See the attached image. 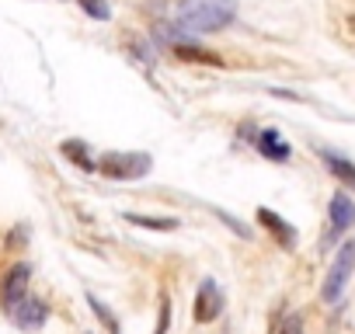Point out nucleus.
I'll use <instances>...</instances> for the list:
<instances>
[{"instance_id":"obj_13","label":"nucleus","mask_w":355,"mask_h":334,"mask_svg":"<svg viewBox=\"0 0 355 334\" xmlns=\"http://www.w3.org/2000/svg\"><path fill=\"white\" fill-rule=\"evenodd\" d=\"M125 223H132V227H143V230H178V220H171V216H139V213H125L122 216Z\"/></svg>"},{"instance_id":"obj_7","label":"nucleus","mask_w":355,"mask_h":334,"mask_svg":"<svg viewBox=\"0 0 355 334\" xmlns=\"http://www.w3.org/2000/svg\"><path fill=\"white\" fill-rule=\"evenodd\" d=\"M28 275H32V268H28L25 261H21V265H15V268L4 275V285H0V303H4V310H11L15 303H21V299H25Z\"/></svg>"},{"instance_id":"obj_1","label":"nucleus","mask_w":355,"mask_h":334,"mask_svg":"<svg viewBox=\"0 0 355 334\" xmlns=\"http://www.w3.org/2000/svg\"><path fill=\"white\" fill-rule=\"evenodd\" d=\"M237 18V0H178L174 21L192 35H209Z\"/></svg>"},{"instance_id":"obj_15","label":"nucleus","mask_w":355,"mask_h":334,"mask_svg":"<svg viewBox=\"0 0 355 334\" xmlns=\"http://www.w3.org/2000/svg\"><path fill=\"white\" fill-rule=\"evenodd\" d=\"M80 8L94 18V21H108L112 18V8H108V0H80Z\"/></svg>"},{"instance_id":"obj_12","label":"nucleus","mask_w":355,"mask_h":334,"mask_svg":"<svg viewBox=\"0 0 355 334\" xmlns=\"http://www.w3.org/2000/svg\"><path fill=\"white\" fill-rule=\"evenodd\" d=\"M63 157L73 160L80 171H98V164H94L91 153H87V143H80V139H67V143H63Z\"/></svg>"},{"instance_id":"obj_3","label":"nucleus","mask_w":355,"mask_h":334,"mask_svg":"<svg viewBox=\"0 0 355 334\" xmlns=\"http://www.w3.org/2000/svg\"><path fill=\"white\" fill-rule=\"evenodd\" d=\"M352 272H355V240H345V244L338 247L334 261H331V272H327V279H324L320 296H324L327 303H338L341 292H345V285H348V279H352Z\"/></svg>"},{"instance_id":"obj_11","label":"nucleus","mask_w":355,"mask_h":334,"mask_svg":"<svg viewBox=\"0 0 355 334\" xmlns=\"http://www.w3.org/2000/svg\"><path fill=\"white\" fill-rule=\"evenodd\" d=\"M174 56H178V60H189V63H209V67H220V56L209 53V49H202V46H196V39H192V42H182V46H174Z\"/></svg>"},{"instance_id":"obj_14","label":"nucleus","mask_w":355,"mask_h":334,"mask_svg":"<svg viewBox=\"0 0 355 334\" xmlns=\"http://www.w3.org/2000/svg\"><path fill=\"white\" fill-rule=\"evenodd\" d=\"M87 303H91V310L98 313V320H101V324H105V327H108L112 334H119V320H115V317L108 313V306H105V303H101L98 296H87Z\"/></svg>"},{"instance_id":"obj_10","label":"nucleus","mask_w":355,"mask_h":334,"mask_svg":"<svg viewBox=\"0 0 355 334\" xmlns=\"http://www.w3.org/2000/svg\"><path fill=\"white\" fill-rule=\"evenodd\" d=\"M317 153H320V160L327 164V171H331L334 178H341L345 185L355 188V164H352V160H345V157L334 153V150H317Z\"/></svg>"},{"instance_id":"obj_5","label":"nucleus","mask_w":355,"mask_h":334,"mask_svg":"<svg viewBox=\"0 0 355 334\" xmlns=\"http://www.w3.org/2000/svg\"><path fill=\"white\" fill-rule=\"evenodd\" d=\"M223 313V292L213 279H202L199 292H196V320L199 324H213Z\"/></svg>"},{"instance_id":"obj_9","label":"nucleus","mask_w":355,"mask_h":334,"mask_svg":"<svg viewBox=\"0 0 355 334\" xmlns=\"http://www.w3.org/2000/svg\"><path fill=\"white\" fill-rule=\"evenodd\" d=\"M254 146H258V150H261L268 160H279V164L293 157L289 143H286V139H282L275 129H261V132H258V139H254Z\"/></svg>"},{"instance_id":"obj_6","label":"nucleus","mask_w":355,"mask_h":334,"mask_svg":"<svg viewBox=\"0 0 355 334\" xmlns=\"http://www.w3.org/2000/svg\"><path fill=\"white\" fill-rule=\"evenodd\" d=\"M8 313H11V320H15L21 331H39V327L49 320V306H46L42 299H35V296H25V299L15 303Z\"/></svg>"},{"instance_id":"obj_8","label":"nucleus","mask_w":355,"mask_h":334,"mask_svg":"<svg viewBox=\"0 0 355 334\" xmlns=\"http://www.w3.org/2000/svg\"><path fill=\"white\" fill-rule=\"evenodd\" d=\"M258 223H261L268 234H275V240H279L282 247H293V244H296V230H293L279 213H272V209H265V206H261V209H258Z\"/></svg>"},{"instance_id":"obj_2","label":"nucleus","mask_w":355,"mask_h":334,"mask_svg":"<svg viewBox=\"0 0 355 334\" xmlns=\"http://www.w3.org/2000/svg\"><path fill=\"white\" fill-rule=\"evenodd\" d=\"M153 167V157L150 153H132V150H112L98 160V171L112 182H136V178H146Z\"/></svg>"},{"instance_id":"obj_4","label":"nucleus","mask_w":355,"mask_h":334,"mask_svg":"<svg viewBox=\"0 0 355 334\" xmlns=\"http://www.w3.org/2000/svg\"><path fill=\"white\" fill-rule=\"evenodd\" d=\"M355 223V202L345 192L331 195V209H327V230H324V247L334 244L341 234H348V227Z\"/></svg>"},{"instance_id":"obj_17","label":"nucleus","mask_w":355,"mask_h":334,"mask_svg":"<svg viewBox=\"0 0 355 334\" xmlns=\"http://www.w3.org/2000/svg\"><path fill=\"white\" fill-rule=\"evenodd\" d=\"M282 334H303V331H300V320H296V317H289V320L282 324Z\"/></svg>"},{"instance_id":"obj_16","label":"nucleus","mask_w":355,"mask_h":334,"mask_svg":"<svg viewBox=\"0 0 355 334\" xmlns=\"http://www.w3.org/2000/svg\"><path fill=\"white\" fill-rule=\"evenodd\" d=\"M167 327H171V303H167V296L160 299V317H157V331L153 334H167Z\"/></svg>"}]
</instances>
